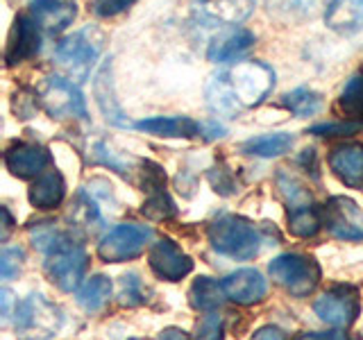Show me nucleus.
<instances>
[{
    "label": "nucleus",
    "instance_id": "f257e3e1",
    "mask_svg": "<svg viewBox=\"0 0 363 340\" xmlns=\"http://www.w3.org/2000/svg\"><path fill=\"white\" fill-rule=\"evenodd\" d=\"M102 48H105V34L96 26H84L57 43L55 60L68 73V79L82 84L89 79L91 68L98 62Z\"/></svg>",
    "mask_w": 363,
    "mask_h": 340
},
{
    "label": "nucleus",
    "instance_id": "f03ea898",
    "mask_svg": "<svg viewBox=\"0 0 363 340\" xmlns=\"http://www.w3.org/2000/svg\"><path fill=\"white\" fill-rule=\"evenodd\" d=\"M209 243L216 252L247 261L259 254L261 236L247 220L236 218V215H223L209 227Z\"/></svg>",
    "mask_w": 363,
    "mask_h": 340
},
{
    "label": "nucleus",
    "instance_id": "7ed1b4c3",
    "mask_svg": "<svg viewBox=\"0 0 363 340\" xmlns=\"http://www.w3.org/2000/svg\"><path fill=\"white\" fill-rule=\"evenodd\" d=\"M223 75L241 109L264 102L275 86V73L264 62H241Z\"/></svg>",
    "mask_w": 363,
    "mask_h": 340
},
{
    "label": "nucleus",
    "instance_id": "20e7f679",
    "mask_svg": "<svg viewBox=\"0 0 363 340\" xmlns=\"http://www.w3.org/2000/svg\"><path fill=\"white\" fill-rule=\"evenodd\" d=\"M64 324V315L43 295H30L16 311V334L21 340H48Z\"/></svg>",
    "mask_w": 363,
    "mask_h": 340
},
{
    "label": "nucleus",
    "instance_id": "39448f33",
    "mask_svg": "<svg viewBox=\"0 0 363 340\" xmlns=\"http://www.w3.org/2000/svg\"><path fill=\"white\" fill-rule=\"evenodd\" d=\"M270 277L281 288H286L293 298H306L320 281V266L318 261L304 254H281L270 261Z\"/></svg>",
    "mask_w": 363,
    "mask_h": 340
},
{
    "label": "nucleus",
    "instance_id": "423d86ee",
    "mask_svg": "<svg viewBox=\"0 0 363 340\" xmlns=\"http://www.w3.org/2000/svg\"><path fill=\"white\" fill-rule=\"evenodd\" d=\"M86 270V252L82 245H77L62 234V238L48 249V261H45V272L62 290L77 288L79 279Z\"/></svg>",
    "mask_w": 363,
    "mask_h": 340
},
{
    "label": "nucleus",
    "instance_id": "0eeeda50",
    "mask_svg": "<svg viewBox=\"0 0 363 340\" xmlns=\"http://www.w3.org/2000/svg\"><path fill=\"white\" fill-rule=\"evenodd\" d=\"M39 102L52 118H86V102L73 79L45 77L37 89Z\"/></svg>",
    "mask_w": 363,
    "mask_h": 340
},
{
    "label": "nucleus",
    "instance_id": "6e6552de",
    "mask_svg": "<svg viewBox=\"0 0 363 340\" xmlns=\"http://www.w3.org/2000/svg\"><path fill=\"white\" fill-rule=\"evenodd\" d=\"M152 241V230L145 225L125 222L113 227L109 234L98 245V254L107 264H121V261H130L143 254L145 245Z\"/></svg>",
    "mask_w": 363,
    "mask_h": 340
},
{
    "label": "nucleus",
    "instance_id": "1a4fd4ad",
    "mask_svg": "<svg viewBox=\"0 0 363 340\" xmlns=\"http://www.w3.org/2000/svg\"><path fill=\"white\" fill-rule=\"evenodd\" d=\"M313 311L323 322L345 329L357 320L361 311L359 290L354 286H334L315 300Z\"/></svg>",
    "mask_w": 363,
    "mask_h": 340
},
{
    "label": "nucleus",
    "instance_id": "9d476101",
    "mask_svg": "<svg viewBox=\"0 0 363 340\" xmlns=\"http://www.w3.org/2000/svg\"><path fill=\"white\" fill-rule=\"evenodd\" d=\"M323 225L340 241H361L363 238V211L354 200L336 196L320 209Z\"/></svg>",
    "mask_w": 363,
    "mask_h": 340
},
{
    "label": "nucleus",
    "instance_id": "9b49d317",
    "mask_svg": "<svg viewBox=\"0 0 363 340\" xmlns=\"http://www.w3.org/2000/svg\"><path fill=\"white\" fill-rule=\"evenodd\" d=\"M147 261H150V268L155 275L166 281H179L193 270L191 256H186L173 241H168V238L152 243Z\"/></svg>",
    "mask_w": 363,
    "mask_h": 340
},
{
    "label": "nucleus",
    "instance_id": "f8f14e48",
    "mask_svg": "<svg viewBox=\"0 0 363 340\" xmlns=\"http://www.w3.org/2000/svg\"><path fill=\"white\" fill-rule=\"evenodd\" d=\"M50 164V152L37 143H14L5 152V166L18 179L41 177Z\"/></svg>",
    "mask_w": 363,
    "mask_h": 340
},
{
    "label": "nucleus",
    "instance_id": "ddd939ff",
    "mask_svg": "<svg viewBox=\"0 0 363 340\" xmlns=\"http://www.w3.org/2000/svg\"><path fill=\"white\" fill-rule=\"evenodd\" d=\"M41 28L37 26L30 14H21L14 21V28L9 34V45H7V55L5 60L9 66H16L21 62L30 60L39 50H41Z\"/></svg>",
    "mask_w": 363,
    "mask_h": 340
},
{
    "label": "nucleus",
    "instance_id": "4468645a",
    "mask_svg": "<svg viewBox=\"0 0 363 340\" xmlns=\"http://www.w3.org/2000/svg\"><path fill=\"white\" fill-rule=\"evenodd\" d=\"M255 43L257 39L252 32L234 26L216 34L207 48V57L213 64L236 62V60H243V57L255 48Z\"/></svg>",
    "mask_w": 363,
    "mask_h": 340
},
{
    "label": "nucleus",
    "instance_id": "2eb2a0df",
    "mask_svg": "<svg viewBox=\"0 0 363 340\" xmlns=\"http://www.w3.org/2000/svg\"><path fill=\"white\" fill-rule=\"evenodd\" d=\"M30 16L45 34H62L77 16L75 0H32Z\"/></svg>",
    "mask_w": 363,
    "mask_h": 340
},
{
    "label": "nucleus",
    "instance_id": "dca6fc26",
    "mask_svg": "<svg viewBox=\"0 0 363 340\" xmlns=\"http://www.w3.org/2000/svg\"><path fill=\"white\" fill-rule=\"evenodd\" d=\"M223 288H225L227 300L247 306V304H257L266 298L268 283L264 277H261V272L245 268V270L232 272L230 277H225Z\"/></svg>",
    "mask_w": 363,
    "mask_h": 340
},
{
    "label": "nucleus",
    "instance_id": "f3484780",
    "mask_svg": "<svg viewBox=\"0 0 363 340\" xmlns=\"http://www.w3.org/2000/svg\"><path fill=\"white\" fill-rule=\"evenodd\" d=\"M329 168L350 188L363 186V143L336 145L329 154Z\"/></svg>",
    "mask_w": 363,
    "mask_h": 340
},
{
    "label": "nucleus",
    "instance_id": "a211bd4d",
    "mask_svg": "<svg viewBox=\"0 0 363 340\" xmlns=\"http://www.w3.org/2000/svg\"><path fill=\"white\" fill-rule=\"evenodd\" d=\"M94 96L96 102L111 125H118V128H130V120L125 116V111L121 107V102L116 100V94H113V79H111V62L107 60L100 66V71L96 73L94 79Z\"/></svg>",
    "mask_w": 363,
    "mask_h": 340
},
{
    "label": "nucleus",
    "instance_id": "6ab92c4d",
    "mask_svg": "<svg viewBox=\"0 0 363 340\" xmlns=\"http://www.w3.org/2000/svg\"><path fill=\"white\" fill-rule=\"evenodd\" d=\"M134 128L155 136H166V139H193L204 132V125L189 116H157L139 120Z\"/></svg>",
    "mask_w": 363,
    "mask_h": 340
},
{
    "label": "nucleus",
    "instance_id": "aec40b11",
    "mask_svg": "<svg viewBox=\"0 0 363 340\" xmlns=\"http://www.w3.org/2000/svg\"><path fill=\"white\" fill-rule=\"evenodd\" d=\"M325 23L338 34H354L363 28V0H332L325 11Z\"/></svg>",
    "mask_w": 363,
    "mask_h": 340
},
{
    "label": "nucleus",
    "instance_id": "412c9836",
    "mask_svg": "<svg viewBox=\"0 0 363 340\" xmlns=\"http://www.w3.org/2000/svg\"><path fill=\"white\" fill-rule=\"evenodd\" d=\"M66 196V184L60 170H48L30 186L28 198L37 209H55L60 207Z\"/></svg>",
    "mask_w": 363,
    "mask_h": 340
},
{
    "label": "nucleus",
    "instance_id": "4be33fe9",
    "mask_svg": "<svg viewBox=\"0 0 363 340\" xmlns=\"http://www.w3.org/2000/svg\"><path fill=\"white\" fill-rule=\"evenodd\" d=\"M198 5L211 18L236 26V23L250 18L257 7V0H198Z\"/></svg>",
    "mask_w": 363,
    "mask_h": 340
},
{
    "label": "nucleus",
    "instance_id": "5701e85b",
    "mask_svg": "<svg viewBox=\"0 0 363 340\" xmlns=\"http://www.w3.org/2000/svg\"><path fill=\"white\" fill-rule=\"evenodd\" d=\"M295 143V136L286 132H277V134H266V136H255V139H247L241 150L245 154H255V157H279L284 152H289Z\"/></svg>",
    "mask_w": 363,
    "mask_h": 340
},
{
    "label": "nucleus",
    "instance_id": "b1692460",
    "mask_svg": "<svg viewBox=\"0 0 363 340\" xmlns=\"http://www.w3.org/2000/svg\"><path fill=\"white\" fill-rule=\"evenodd\" d=\"M189 300L191 306L198 311H213L227 300L225 288H223V281H213L209 277H200L196 283L191 286L189 290Z\"/></svg>",
    "mask_w": 363,
    "mask_h": 340
},
{
    "label": "nucleus",
    "instance_id": "393cba45",
    "mask_svg": "<svg viewBox=\"0 0 363 340\" xmlns=\"http://www.w3.org/2000/svg\"><path fill=\"white\" fill-rule=\"evenodd\" d=\"M111 298V281L105 275H96L84 281V286L77 290V304L84 311H100Z\"/></svg>",
    "mask_w": 363,
    "mask_h": 340
},
{
    "label": "nucleus",
    "instance_id": "a878e982",
    "mask_svg": "<svg viewBox=\"0 0 363 340\" xmlns=\"http://www.w3.org/2000/svg\"><path fill=\"white\" fill-rule=\"evenodd\" d=\"M207 100H209V105H211L213 111L225 113V116H236V113L241 111V105L236 102L232 89H230V84H227V79H225L223 73L213 75L209 79V84H207Z\"/></svg>",
    "mask_w": 363,
    "mask_h": 340
},
{
    "label": "nucleus",
    "instance_id": "bb28decb",
    "mask_svg": "<svg viewBox=\"0 0 363 340\" xmlns=\"http://www.w3.org/2000/svg\"><path fill=\"white\" fill-rule=\"evenodd\" d=\"M336 109L350 120H363V73L350 77L336 100Z\"/></svg>",
    "mask_w": 363,
    "mask_h": 340
},
{
    "label": "nucleus",
    "instance_id": "cd10ccee",
    "mask_svg": "<svg viewBox=\"0 0 363 340\" xmlns=\"http://www.w3.org/2000/svg\"><path fill=\"white\" fill-rule=\"evenodd\" d=\"M284 107L300 118L315 116V113L323 109V98H320V94H315V91L300 86L284 96Z\"/></svg>",
    "mask_w": 363,
    "mask_h": 340
},
{
    "label": "nucleus",
    "instance_id": "c85d7f7f",
    "mask_svg": "<svg viewBox=\"0 0 363 340\" xmlns=\"http://www.w3.org/2000/svg\"><path fill=\"white\" fill-rule=\"evenodd\" d=\"M277 186L281 191L284 200H286V204H289V211L311 207V193L298 177H293V175L281 170V173L277 175Z\"/></svg>",
    "mask_w": 363,
    "mask_h": 340
},
{
    "label": "nucleus",
    "instance_id": "c756f323",
    "mask_svg": "<svg viewBox=\"0 0 363 340\" xmlns=\"http://www.w3.org/2000/svg\"><path fill=\"white\" fill-rule=\"evenodd\" d=\"M320 225H323L320 209H315L313 204H311V207H304V209L289 211V230H291L293 236L309 238V236L318 234Z\"/></svg>",
    "mask_w": 363,
    "mask_h": 340
},
{
    "label": "nucleus",
    "instance_id": "7c9ffc66",
    "mask_svg": "<svg viewBox=\"0 0 363 340\" xmlns=\"http://www.w3.org/2000/svg\"><path fill=\"white\" fill-rule=\"evenodd\" d=\"M141 213L147 215V218H152V220H166V218H173V215L177 213V209H175L173 200L168 198V193L164 188V191L150 193V200L143 204Z\"/></svg>",
    "mask_w": 363,
    "mask_h": 340
},
{
    "label": "nucleus",
    "instance_id": "2f4dec72",
    "mask_svg": "<svg viewBox=\"0 0 363 340\" xmlns=\"http://www.w3.org/2000/svg\"><path fill=\"white\" fill-rule=\"evenodd\" d=\"M193 340H225L223 315H218L216 311L204 315L202 320L196 324V332H193Z\"/></svg>",
    "mask_w": 363,
    "mask_h": 340
},
{
    "label": "nucleus",
    "instance_id": "473e14b6",
    "mask_svg": "<svg viewBox=\"0 0 363 340\" xmlns=\"http://www.w3.org/2000/svg\"><path fill=\"white\" fill-rule=\"evenodd\" d=\"M363 130V120H345V123H329V125H315L309 132L318 136H350Z\"/></svg>",
    "mask_w": 363,
    "mask_h": 340
},
{
    "label": "nucleus",
    "instance_id": "72a5a7b5",
    "mask_svg": "<svg viewBox=\"0 0 363 340\" xmlns=\"http://www.w3.org/2000/svg\"><path fill=\"white\" fill-rule=\"evenodd\" d=\"M121 302L134 306L143 302V290H141V281L136 279V275H125L123 277V293H121Z\"/></svg>",
    "mask_w": 363,
    "mask_h": 340
},
{
    "label": "nucleus",
    "instance_id": "f704fd0d",
    "mask_svg": "<svg viewBox=\"0 0 363 340\" xmlns=\"http://www.w3.org/2000/svg\"><path fill=\"white\" fill-rule=\"evenodd\" d=\"M134 3L136 0H94V11L98 16H116Z\"/></svg>",
    "mask_w": 363,
    "mask_h": 340
},
{
    "label": "nucleus",
    "instance_id": "c9c22d12",
    "mask_svg": "<svg viewBox=\"0 0 363 340\" xmlns=\"http://www.w3.org/2000/svg\"><path fill=\"white\" fill-rule=\"evenodd\" d=\"M21 259H23V252L16 247L14 249H5V252L0 254V272H3V279H9L14 272H18Z\"/></svg>",
    "mask_w": 363,
    "mask_h": 340
},
{
    "label": "nucleus",
    "instance_id": "e433bc0d",
    "mask_svg": "<svg viewBox=\"0 0 363 340\" xmlns=\"http://www.w3.org/2000/svg\"><path fill=\"white\" fill-rule=\"evenodd\" d=\"M295 340H350L343 332H329V334H302Z\"/></svg>",
    "mask_w": 363,
    "mask_h": 340
},
{
    "label": "nucleus",
    "instance_id": "4c0bfd02",
    "mask_svg": "<svg viewBox=\"0 0 363 340\" xmlns=\"http://www.w3.org/2000/svg\"><path fill=\"white\" fill-rule=\"evenodd\" d=\"M252 340H284V334L275 327H264V329H259V332L255 334Z\"/></svg>",
    "mask_w": 363,
    "mask_h": 340
},
{
    "label": "nucleus",
    "instance_id": "58836bf2",
    "mask_svg": "<svg viewBox=\"0 0 363 340\" xmlns=\"http://www.w3.org/2000/svg\"><path fill=\"white\" fill-rule=\"evenodd\" d=\"M159 340H189V338H186L184 332H179V329L170 327V329H166V332L159 334Z\"/></svg>",
    "mask_w": 363,
    "mask_h": 340
},
{
    "label": "nucleus",
    "instance_id": "ea45409f",
    "mask_svg": "<svg viewBox=\"0 0 363 340\" xmlns=\"http://www.w3.org/2000/svg\"><path fill=\"white\" fill-rule=\"evenodd\" d=\"M0 302H3V317H9V309H11V293L7 288L0 290Z\"/></svg>",
    "mask_w": 363,
    "mask_h": 340
},
{
    "label": "nucleus",
    "instance_id": "a19ab883",
    "mask_svg": "<svg viewBox=\"0 0 363 340\" xmlns=\"http://www.w3.org/2000/svg\"><path fill=\"white\" fill-rule=\"evenodd\" d=\"M132 340H139V338H132Z\"/></svg>",
    "mask_w": 363,
    "mask_h": 340
}]
</instances>
